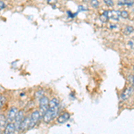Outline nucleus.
I'll return each mask as SVG.
<instances>
[{"label": "nucleus", "mask_w": 134, "mask_h": 134, "mask_svg": "<svg viewBox=\"0 0 134 134\" xmlns=\"http://www.w3.org/2000/svg\"><path fill=\"white\" fill-rule=\"evenodd\" d=\"M100 20L102 21L103 23H107V21H108V17H107V15L105 14V13H103V14L100 15Z\"/></svg>", "instance_id": "nucleus-17"}, {"label": "nucleus", "mask_w": 134, "mask_h": 134, "mask_svg": "<svg viewBox=\"0 0 134 134\" xmlns=\"http://www.w3.org/2000/svg\"><path fill=\"white\" fill-rule=\"evenodd\" d=\"M133 88H134L133 86L125 88L124 91H122V95H121V99H122V100H126V99H128L131 96V94H132Z\"/></svg>", "instance_id": "nucleus-7"}, {"label": "nucleus", "mask_w": 134, "mask_h": 134, "mask_svg": "<svg viewBox=\"0 0 134 134\" xmlns=\"http://www.w3.org/2000/svg\"><path fill=\"white\" fill-rule=\"evenodd\" d=\"M42 119H43V122H44L45 124H49V122L53 120L54 117H53V114H52V111L50 109H48L46 113H45L44 115L42 116Z\"/></svg>", "instance_id": "nucleus-9"}, {"label": "nucleus", "mask_w": 134, "mask_h": 134, "mask_svg": "<svg viewBox=\"0 0 134 134\" xmlns=\"http://www.w3.org/2000/svg\"><path fill=\"white\" fill-rule=\"evenodd\" d=\"M7 122H8L7 117H5V114H0V127H1V129H5Z\"/></svg>", "instance_id": "nucleus-11"}, {"label": "nucleus", "mask_w": 134, "mask_h": 134, "mask_svg": "<svg viewBox=\"0 0 134 134\" xmlns=\"http://www.w3.org/2000/svg\"><path fill=\"white\" fill-rule=\"evenodd\" d=\"M84 2H88V1H90V0H83Z\"/></svg>", "instance_id": "nucleus-24"}, {"label": "nucleus", "mask_w": 134, "mask_h": 134, "mask_svg": "<svg viewBox=\"0 0 134 134\" xmlns=\"http://www.w3.org/2000/svg\"><path fill=\"white\" fill-rule=\"evenodd\" d=\"M40 107H49V99L47 97L43 96L40 98Z\"/></svg>", "instance_id": "nucleus-12"}, {"label": "nucleus", "mask_w": 134, "mask_h": 134, "mask_svg": "<svg viewBox=\"0 0 134 134\" xmlns=\"http://www.w3.org/2000/svg\"><path fill=\"white\" fill-rule=\"evenodd\" d=\"M30 117H31V126H30V129H31V128H33V127L37 124V122L40 120L41 115H40V113L38 110H34V111L31 113Z\"/></svg>", "instance_id": "nucleus-1"}, {"label": "nucleus", "mask_w": 134, "mask_h": 134, "mask_svg": "<svg viewBox=\"0 0 134 134\" xmlns=\"http://www.w3.org/2000/svg\"><path fill=\"white\" fill-rule=\"evenodd\" d=\"M4 131H5V133L6 134H12V133L15 132L16 127H15V124H14V122H8L5 130H4Z\"/></svg>", "instance_id": "nucleus-5"}, {"label": "nucleus", "mask_w": 134, "mask_h": 134, "mask_svg": "<svg viewBox=\"0 0 134 134\" xmlns=\"http://www.w3.org/2000/svg\"><path fill=\"white\" fill-rule=\"evenodd\" d=\"M43 96H44V91H43L42 90H37L36 93H35V97H36V98H42Z\"/></svg>", "instance_id": "nucleus-16"}, {"label": "nucleus", "mask_w": 134, "mask_h": 134, "mask_svg": "<svg viewBox=\"0 0 134 134\" xmlns=\"http://www.w3.org/2000/svg\"><path fill=\"white\" fill-rule=\"evenodd\" d=\"M47 2L49 5H55V4H57V0H47Z\"/></svg>", "instance_id": "nucleus-22"}, {"label": "nucleus", "mask_w": 134, "mask_h": 134, "mask_svg": "<svg viewBox=\"0 0 134 134\" xmlns=\"http://www.w3.org/2000/svg\"><path fill=\"white\" fill-rule=\"evenodd\" d=\"M70 117H71V115L68 112H64V113L60 114L59 116H57V121L58 124H64V122H66L67 121L70 119Z\"/></svg>", "instance_id": "nucleus-8"}, {"label": "nucleus", "mask_w": 134, "mask_h": 134, "mask_svg": "<svg viewBox=\"0 0 134 134\" xmlns=\"http://www.w3.org/2000/svg\"><path fill=\"white\" fill-rule=\"evenodd\" d=\"M104 2H105V5H108V6H113L114 5V1H113V0H104Z\"/></svg>", "instance_id": "nucleus-20"}, {"label": "nucleus", "mask_w": 134, "mask_h": 134, "mask_svg": "<svg viewBox=\"0 0 134 134\" xmlns=\"http://www.w3.org/2000/svg\"><path fill=\"white\" fill-rule=\"evenodd\" d=\"M130 81H131V85L134 87V74H132L131 76V78H130Z\"/></svg>", "instance_id": "nucleus-23"}, {"label": "nucleus", "mask_w": 134, "mask_h": 134, "mask_svg": "<svg viewBox=\"0 0 134 134\" xmlns=\"http://www.w3.org/2000/svg\"><path fill=\"white\" fill-rule=\"evenodd\" d=\"M120 15L121 17H122V18H127V17L129 16V14H128V12L127 11H121L120 12Z\"/></svg>", "instance_id": "nucleus-19"}, {"label": "nucleus", "mask_w": 134, "mask_h": 134, "mask_svg": "<svg viewBox=\"0 0 134 134\" xmlns=\"http://www.w3.org/2000/svg\"><path fill=\"white\" fill-rule=\"evenodd\" d=\"M132 2H129L127 0H119L118 5H132Z\"/></svg>", "instance_id": "nucleus-14"}, {"label": "nucleus", "mask_w": 134, "mask_h": 134, "mask_svg": "<svg viewBox=\"0 0 134 134\" xmlns=\"http://www.w3.org/2000/svg\"><path fill=\"white\" fill-rule=\"evenodd\" d=\"M6 102V98L4 96H0V109L1 107L5 105V103Z\"/></svg>", "instance_id": "nucleus-18"}, {"label": "nucleus", "mask_w": 134, "mask_h": 134, "mask_svg": "<svg viewBox=\"0 0 134 134\" xmlns=\"http://www.w3.org/2000/svg\"><path fill=\"white\" fill-rule=\"evenodd\" d=\"M104 13L107 15L108 19H112V20L114 21H118L119 18L121 17L120 13L117 12V11H105Z\"/></svg>", "instance_id": "nucleus-6"}, {"label": "nucleus", "mask_w": 134, "mask_h": 134, "mask_svg": "<svg viewBox=\"0 0 134 134\" xmlns=\"http://www.w3.org/2000/svg\"><path fill=\"white\" fill-rule=\"evenodd\" d=\"M59 105H60V102H59V99L57 98H53L49 100V108L50 109L57 108V107H59Z\"/></svg>", "instance_id": "nucleus-10"}, {"label": "nucleus", "mask_w": 134, "mask_h": 134, "mask_svg": "<svg viewBox=\"0 0 134 134\" xmlns=\"http://www.w3.org/2000/svg\"><path fill=\"white\" fill-rule=\"evenodd\" d=\"M5 7V3L3 0H0V11H2Z\"/></svg>", "instance_id": "nucleus-21"}, {"label": "nucleus", "mask_w": 134, "mask_h": 134, "mask_svg": "<svg viewBox=\"0 0 134 134\" xmlns=\"http://www.w3.org/2000/svg\"><path fill=\"white\" fill-rule=\"evenodd\" d=\"M18 108L15 107H11L8 111V114H7V119H8V122H14V119H15V116L17 113H18Z\"/></svg>", "instance_id": "nucleus-4"}, {"label": "nucleus", "mask_w": 134, "mask_h": 134, "mask_svg": "<svg viewBox=\"0 0 134 134\" xmlns=\"http://www.w3.org/2000/svg\"><path fill=\"white\" fill-rule=\"evenodd\" d=\"M24 112L23 111V110H20V111H18V113H17L16 116H15V119H14V124H15V127H16V131H20V125H21V121L23 120V118H24Z\"/></svg>", "instance_id": "nucleus-2"}, {"label": "nucleus", "mask_w": 134, "mask_h": 134, "mask_svg": "<svg viewBox=\"0 0 134 134\" xmlns=\"http://www.w3.org/2000/svg\"><path fill=\"white\" fill-rule=\"evenodd\" d=\"M133 70H134V66H133Z\"/></svg>", "instance_id": "nucleus-25"}, {"label": "nucleus", "mask_w": 134, "mask_h": 134, "mask_svg": "<svg viewBox=\"0 0 134 134\" xmlns=\"http://www.w3.org/2000/svg\"><path fill=\"white\" fill-rule=\"evenodd\" d=\"M31 126V117H24L20 125V131H25Z\"/></svg>", "instance_id": "nucleus-3"}, {"label": "nucleus", "mask_w": 134, "mask_h": 134, "mask_svg": "<svg viewBox=\"0 0 134 134\" xmlns=\"http://www.w3.org/2000/svg\"><path fill=\"white\" fill-rule=\"evenodd\" d=\"M133 31H134V29L131 26H125L124 31H122V32H124L125 35H130V34L132 33Z\"/></svg>", "instance_id": "nucleus-13"}, {"label": "nucleus", "mask_w": 134, "mask_h": 134, "mask_svg": "<svg viewBox=\"0 0 134 134\" xmlns=\"http://www.w3.org/2000/svg\"><path fill=\"white\" fill-rule=\"evenodd\" d=\"M90 5L93 8H98L100 4H99L98 0H90Z\"/></svg>", "instance_id": "nucleus-15"}]
</instances>
